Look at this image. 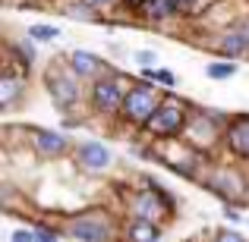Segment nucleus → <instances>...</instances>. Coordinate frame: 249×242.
<instances>
[{
  "instance_id": "f257e3e1",
  "label": "nucleus",
  "mask_w": 249,
  "mask_h": 242,
  "mask_svg": "<svg viewBox=\"0 0 249 242\" xmlns=\"http://www.w3.org/2000/svg\"><path fill=\"white\" fill-rule=\"evenodd\" d=\"M189 104L183 101V97H174V95H161L158 107H155V113L148 116V123L142 129H145L148 139H158V142H174L183 135V126H186L189 120Z\"/></svg>"
},
{
  "instance_id": "f03ea898",
  "label": "nucleus",
  "mask_w": 249,
  "mask_h": 242,
  "mask_svg": "<svg viewBox=\"0 0 249 242\" xmlns=\"http://www.w3.org/2000/svg\"><path fill=\"white\" fill-rule=\"evenodd\" d=\"M63 233L70 239H79V242H114L117 239L114 220L101 208H85V211L70 214L67 224H63Z\"/></svg>"
},
{
  "instance_id": "7ed1b4c3",
  "label": "nucleus",
  "mask_w": 249,
  "mask_h": 242,
  "mask_svg": "<svg viewBox=\"0 0 249 242\" xmlns=\"http://www.w3.org/2000/svg\"><path fill=\"white\" fill-rule=\"evenodd\" d=\"M224 123H227V113L199 107L196 113H189L180 139H186L189 148H193L196 154H205V151H212V148L221 142V129H224Z\"/></svg>"
},
{
  "instance_id": "20e7f679",
  "label": "nucleus",
  "mask_w": 249,
  "mask_h": 242,
  "mask_svg": "<svg viewBox=\"0 0 249 242\" xmlns=\"http://www.w3.org/2000/svg\"><path fill=\"white\" fill-rule=\"evenodd\" d=\"M44 88H48V97L54 101V107L63 113L82 104V79L70 73L67 63H51L44 69Z\"/></svg>"
},
{
  "instance_id": "39448f33",
  "label": "nucleus",
  "mask_w": 249,
  "mask_h": 242,
  "mask_svg": "<svg viewBox=\"0 0 249 242\" xmlns=\"http://www.w3.org/2000/svg\"><path fill=\"white\" fill-rule=\"evenodd\" d=\"M158 101H161V95H158V88H155V82H136V85H129V88L123 91L120 116L129 123V126L142 129L148 123V116L155 113Z\"/></svg>"
},
{
  "instance_id": "423d86ee",
  "label": "nucleus",
  "mask_w": 249,
  "mask_h": 242,
  "mask_svg": "<svg viewBox=\"0 0 249 242\" xmlns=\"http://www.w3.org/2000/svg\"><path fill=\"white\" fill-rule=\"evenodd\" d=\"M129 211H133V217H139V220L158 224L164 214L174 211V195L164 192L155 179H145V186L129 198Z\"/></svg>"
},
{
  "instance_id": "0eeeda50",
  "label": "nucleus",
  "mask_w": 249,
  "mask_h": 242,
  "mask_svg": "<svg viewBox=\"0 0 249 242\" xmlns=\"http://www.w3.org/2000/svg\"><path fill=\"white\" fill-rule=\"evenodd\" d=\"M123 91H126V85H123V79H117L114 73L98 76V79L89 82V107L98 116H120Z\"/></svg>"
},
{
  "instance_id": "6e6552de",
  "label": "nucleus",
  "mask_w": 249,
  "mask_h": 242,
  "mask_svg": "<svg viewBox=\"0 0 249 242\" xmlns=\"http://www.w3.org/2000/svg\"><path fill=\"white\" fill-rule=\"evenodd\" d=\"M205 186L227 205H237V201L249 198V179L240 167H214L212 176L205 179Z\"/></svg>"
},
{
  "instance_id": "1a4fd4ad",
  "label": "nucleus",
  "mask_w": 249,
  "mask_h": 242,
  "mask_svg": "<svg viewBox=\"0 0 249 242\" xmlns=\"http://www.w3.org/2000/svg\"><path fill=\"white\" fill-rule=\"evenodd\" d=\"M73 161H76L79 170L98 176V173H104V170L114 167V151L98 139H85V142H79V145L73 148Z\"/></svg>"
},
{
  "instance_id": "9d476101",
  "label": "nucleus",
  "mask_w": 249,
  "mask_h": 242,
  "mask_svg": "<svg viewBox=\"0 0 249 242\" xmlns=\"http://www.w3.org/2000/svg\"><path fill=\"white\" fill-rule=\"evenodd\" d=\"M221 142H224V148L233 158L249 161V113L227 116L224 129H221Z\"/></svg>"
},
{
  "instance_id": "9b49d317",
  "label": "nucleus",
  "mask_w": 249,
  "mask_h": 242,
  "mask_svg": "<svg viewBox=\"0 0 249 242\" xmlns=\"http://www.w3.org/2000/svg\"><path fill=\"white\" fill-rule=\"evenodd\" d=\"M67 66H70V73L79 76L82 82H91V79H98V76L110 73V66H107L104 57H98L95 50H82V48L67 54Z\"/></svg>"
},
{
  "instance_id": "f8f14e48",
  "label": "nucleus",
  "mask_w": 249,
  "mask_h": 242,
  "mask_svg": "<svg viewBox=\"0 0 249 242\" xmlns=\"http://www.w3.org/2000/svg\"><path fill=\"white\" fill-rule=\"evenodd\" d=\"M32 148H35L38 158H63L70 151V139L57 129H35L32 132Z\"/></svg>"
},
{
  "instance_id": "ddd939ff",
  "label": "nucleus",
  "mask_w": 249,
  "mask_h": 242,
  "mask_svg": "<svg viewBox=\"0 0 249 242\" xmlns=\"http://www.w3.org/2000/svg\"><path fill=\"white\" fill-rule=\"evenodd\" d=\"M214 50H218L224 60H243L249 57V35L243 25H237V29H224L218 35V41H214Z\"/></svg>"
},
{
  "instance_id": "4468645a",
  "label": "nucleus",
  "mask_w": 249,
  "mask_h": 242,
  "mask_svg": "<svg viewBox=\"0 0 249 242\" xmlns=\"http://www.w3.org/2000/svg\"><path fill=\"white\" fill-rule=\"evenodd\" d=\"M136 10L142 13V19L152 25H161V22H170V19L180 16V10H177V0H139V6Z\"/></svg>"
},
{
  "instance_id": "2eb2a0df",
  "label": "nucleus",
  "mask_w": 249,
  "mask_h": 242,
  "mask_svg": "<svg viewBox=\"0 0 249 242\" xmlns=\"http://www.w3.org/2000/svg\"><path fill=\"white\" fill-rule=\"evenodd\" d=\"M22 88H25V85H22V76L0 69V110H10L13 104H19Z\"/></svg>"
},
{
  "instance_id": "dca6fc26",
  "label": "nucleus",
  "mask_w": 249,
  "mask_h": 242,
  "mask_svg": "<svg viewBox=\"0 0 249 242\" xmlns=\"http://www.w3.org/2000/svg\"><path fill=\"white\" fill-rule=\"evenodd\" d=\"M161 226L158 224H152V220H139V217H133L129 220V226H126V242H161Z\"/></svg>"
},
{
  "instance_id": "f3484780",
  "label": "nucleus",
  "mask_w": 249,
  "mask_h": 242,
  "mask_svg": "<svg viewBox=\"0 0 249 242\" xmlns=\"http://www.w3.org/2000/svg\"><path fill=\"white\" fill-rule=\"evenodd\" d=\"M240 73V66H237V60H212L205 66V76L212 82H227V79H233V76Z\"/></svg>"
},
{
  "instance_id": "a211bd4d",
  "label": "nucleus",
  "mask_w": 249,
  "mask_h": 242,
  "mask_svg": "<svg viewBox=\"0 0 249 242\" xmlns=\"http://www.w3.org/2000/svg\"><path fill=\"white\" fill-rule=\"evenodd\" d=\"M63 16L79 19V22H95V19H98V10H95V6H89L85 0H67V6H63Z\"/></svg>"
},
{
  "instance_id": "6ab92c4d",
  "label": "nucleus",
  "mask_w": 249,
  "mask_h": 242,
  "mask_svg": "<svg viewBox=\"0 0 249 242\" xmlns=\"http://www.w3.org/2000/svg\"><path fill=\"white\" fill-rule=\"evenodd\" d=\"M25 38H32L35 44H51L60 38V29L54 22H35V25H29V35Z\"/></svg>"
},
{
  "instance_id": "aec40b11",
  "label": "nucleus",
  "mask_w": 249,
  "mask_h": 242,
  "mask_svg": "<svg viewBox=\"0 0 249 242\" xmlns=\"http://www.w3.org/2000/svg\"><path fill=\"white\" fill-rule=\"evenodd\" d=\"M142 79L145 82H158V85H164V88H177V73L174 69H164V66H148V69H142Z\"/></svg>"
},
{
  "instance_id": "412c9836",
  "label": "nucleus",
  "mask_w": 249,
  "mask_h": 242,
  "mask_svg": "<svg viewBox=\"0 0 249 242\" xmlns=\"http://www.w3.org/2000/svg\"><path fill=\"white\" fill-rule=\"evenodd\" d=\"M136 66L139 69H148V66H158V50H152V48H142V50H136Z\"/></svg>"
},
{
  "instance_id": "4be33fe9",
  "label": "nucleus",
  "mask_w": 249,
  "mask_h": 242,
  "mask_svg": "<svg viewBox=\"0 0 249 242\" xmlns=\"http://www.w3.org/2000/svg\"><path fill=\"white\" fill-rule=\"evenodd\" d=\"M16 54L22 57V63H29V66H32V63H35V41H32V38L19 41V44H16Z\"/></svg>"
},
{
  "instance_id": "5701e85b",
  "label": "nucleus",
  "mask_w": 249,
  "mask_h": 242,
  "mask_svg": "<svg viewBox=\"0 0 249 242\" xmlns=\"http://www.w3.org/2000/svg\"><path fill=\"white\" fill-rule=\"evenodd\" d=\"M212 242H249L243 233H237V230H231V226H221L218 233H214V239Z\"/></svg>"
},
{
  "instance_id": "b1692460",
  "label": "nucleus",
  "mask_w": 249,
  "mask_h": 242,
  "mask_svg": "<svg viewBox=\"0 0 249 242\" xmlns=\"http://www.w3.org/2000/svg\"><path fill=\"white\" fill-rule=\"evenodd\" d=\"M32 236H35V242H57V236H60V233H57L54 226L41 224V226H35V230H32Z\"/></svg>"
},
{
  "instance_id": "393cba45",
  "label": "nucleus",
  "mask_w": 249,
  "mask_h": 242,
  "mask_svg": "<svg viewBox=\"0 0 249 242\" xmlns=\"http://www.w3.org/2000/svg\"><path fill=\"white\" fill-rule=\"evenodd\" d=\"M177 10H180V16H196L202 10V0H177Z\"/></svg>"
},
{
  "instance_id": "a878e982",
  "label": "nucleus",
  "mask_w": 249,
  "mask_h": 242,
  "mask_svg": "<svg viewBox=\"0 0 249 242\" xmlns=\"http://www.w3.org/2000/svg\"><path fill=\"white\" fill-rule=\"evenodd\" d=\"M10 242H35V236H32V230H22V226H19V230L10 233Z\"/></svg>"
},
{
  "instance_id": "bb28decb",
  "label": "nucleus",
  "mask_w": 249,
  "mask_h": 242,
  "mask_svg": "<svg viewBox=\"0 0 249 242\" xmlns=\"http://www.w3.org/2000/svg\"><path fill=\"white\" fill-rule=\"evenodd\" d=\"M85 3H89V6H95V10L101 13V10H114V6L120 3V0H85Z\"/></svg>"
},
{
  "instance_id": "cd10ccee",
  "label": "nucleus",
  "mask_w": 249,
  "mask_h": 242,
  "mask_svg": "<svg viewBox=\"0 0 249 242\" xmlns=\"http://www.w3.org/2000/svg\"><path fill=\"white\" fill-rule=\"evenodd\" d=\"M126 3H133V6H139V0H126Z\"/></svg>"
},
{
  "instance_id": "c85d7f7f",
  "label": "nucleus",
  "mask_w": 249,
  "mask_h": 242,
  "mask_svg": "<svg viewBox=\"0 0 249 242\" xmlns=\"http://www.w3.org/2000/svg\"><path fill=\"white\" fill-rule=\"evenodd\" d=\"M243 29H246V35H249V22H246V25H243Z\"/></svg>"
}]
</instances>
